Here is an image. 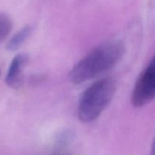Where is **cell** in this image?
Returning a JSON list of instances; mask_svg holds the SVG:
<instances>
[{
  "label": "cell",
  "mask_w": 155,
  "mask_h": 155,
  "mask_svg": "<svg viewBox=\"0 0 155 155\" xmlns=\"http://www.w3.org/2000/svg\"><path fill=\"white\" fill-rule=\"evenodd\" d=\"M150 155H155V137L153 139V143H152L151 150H150Z\"/></svg>",
  "instance_id": "obj_7"
},
{
  "label": "cell",
  "mask_w": 155,
  "mask_h": 155,
  "mask_svg": "<svg viewBox=\"0 0 155 155\" xmlns=\"http://www.w3.org/2000/svg\"><path fill=\"white\" fill-rule=\"evenodd\" d=\"M12 21L5 13H0V42L5 40L12 31Z\"/></svg>",
  "instance_id": "obj_6"
},
{
  "label": "cell",
  "mask_w": 155,
  "mask_h": 155,
  "mask_svg": "<svg viewBox=\"0 0 155 155\" xmlns=\"http://www.w3.org/2000/svg\"><path fill=\"white\" fill-rule=\"evenodd\" d=\"M33 30L32 25H27L18 30L8 42L6 49L9 51H15L18 50L26 42Z\"/></svg>",
  "instance_id": "obj_5"
},
{
  "label": "cell",
  "mask_w": 155,
  "mask_h": 155,
  "mask_svg": "<svg viewBox=\"0 0 155 155\" xmlns=\"http://www.w3.org/2000/svg\"><path fill=\"white\" fill-rule=\"evenodd\" d=\"M116 83L112 77L94 82L82 93L78 105V116L83 123L97 120L113 98Z\"/></svg>",
  "instance_id": "obj_2"
},
{
  "label": "cell",
  "mask_w": 155,
  "mask_h": 155,
  "mask_svg": "<svg viewBox=\"0 0 155 155\" xmlns=\"http://www.w3.org/2000/svg\"><path fill=\"white\" fill-rule=\"evenodd\" d=\"M155 98V54L135 82L132 93V104L141 107Z\"/></svg>",
  "instance_id": "obj_3"
},
{
  "label": "cell",
  "mask_w": 155,
  "mask_h": 155,
  "mask_svg": "<svg viewBox=\"0 0 155 155\" xmlns=\"http://www.w3.org/2000/svg\"><path fill=\"white\" fill-rule=\"evenodd\" d=\"M27 54H18L12 59L5 77V83L12 89H19L24 80V70L28 62Z\"/></svg>",
  "instance_id": "obj_4"
},
{
  "label": "cell",
  "mask_w": 155,
  "mask_h": 155,
  "mask_svg": "<svg viewBox=\"0 0 155 155\" xmlns=\"http://www.w3.org/2000/svg\"><path fill=\"white\" fill-rule=\"evenodd\" d=\"M125 53L121 40H110L100 44L79 61L68 75L70 81L81 84L101 75L119 63Z\"/></svg>",
  "instance_id": "obj_1"
}]
</instances>
